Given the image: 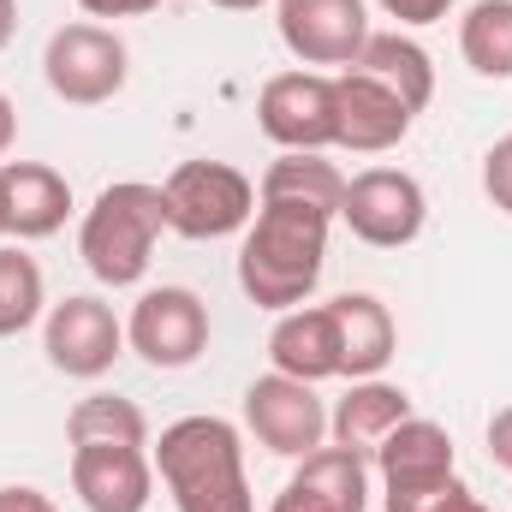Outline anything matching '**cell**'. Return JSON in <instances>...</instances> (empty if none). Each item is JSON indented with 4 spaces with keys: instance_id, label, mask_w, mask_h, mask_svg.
<instances>
[{
    "instance_id": "cell-1",
    "label": "cell",
    "mask_w": 512,
    "mask_h": 512,
    "mask_svg": "<svg viewBox=\"0 0 512 512\" xmlns=\"http://www.w3.org/2000/svg\"><path fill=\"white\" fill-rule=\"evenodd\" d=\"M328 227L334 215L304 203H256L245 245H239V286L262 310H298L328 268Z\"/></svg>"
},
{
    "instance_id": "cell-2",
    "label": "cell",
    "mask_w": 512,
    "mask_h": 512,
    "mask_svg": "<svg viewBox=\"0 0 512 512\" xmlns=\"http://www.w3.org/2000/svg\"><path fill=\"white\" fill-rule=\"evenodd\" d=\"M149 459L173 495V512H256L251 477H245V435L227 417L167 423Z\"/></svg>"
},
{
    "instance_id": "cell-3",
    "label": "cell",
    "mask_w": 512,
    "mask_h": 512,
    "mask_svg": "<svg viewBox=\"0 0 512 512\" xmlns=\"http://www.w3.org/2000/svg\"><path fill=\"white\" fill-rule=\"evenodd\" d=\"M167 233V197L149 179L108 185L78 227V256L102 286H137L155 262V239Z\"/></svg>"
},
{
    "instance_id": "cell-4",
    "label": "cell",
    "mask_w": 512,
    "mask_h": 512,
    "mask_svg": "<svg viewBox=\"0 0 512 512\" xmlns=\"http://www.w3.org/2000/svg\"><path fill=\"white\" fill-rule=\"evenodd\" d=\"M161 197H167V233L197 245L245 233L256 215V185L233 161H179L161 179Z\"/></svg>"
},
{
    "instance_id": "cell-5",
    "label": "cell",
    "mask_w": 512,
    "mask_h": 512,
    "mask_svg": "<svg viewBox=\"0 0 512 512\" xmlns=\"http://www.w3.org/2000/svg\"><path fill=\"white\" fill-rule=\"evenodd\" d=\"M42 78H48V90H54L60 102H72V108H102V102H114V96L126 90L131 54L108 24L78 18V24H60V30L48 36V48H42Z\"/></svg>"
},
{
    "instance_id": "cell-6",
    "label": "cell",
    "mask_w": 512,
    "mask_h": 512,
    "mask_svg": "<svg viewBox=\"0 0 512 512\" xmlns=\"http://www.w3.org/2000/svg\"><path fill=\"white\" fill-rule=\"evenodd\" d=\"M126 346L149 370H191L209 352V304L191 286H149L131 304Z\"/></svg>"
},
{
    "instance_id": "cell-7",
    "label": "cell",
    "mask_w": 512,
    "mask_h": 512,
    "mask_svg": "<svg viewBox=\"0 0 512 512\" xmlns=\"http://www.w3.org/2000/svg\"><path fill=\"white\" fill-rule=\"evenodd\" d=\"M42 352L60 376L72 382H96L114 370V358L126 352V322L114 316V304H102L96 292H72L60 304H48L42 316Z\"/></svg>"
},
{
    "instance_id": "cell-8",
    "label": "cell",
    "mask_w": 512,
    "mask_h": 512,
    "mask_svg": "<svg viewBox=\"0 0 512 512\" xmlns=\"http://www.w3.org/2000/svg\"><path fill=\"white\" fill-rule=\"evenodd\" d=\"M370 459H376V477H382L387 512H411L417 501H429L435 489H447L459 477L453 471V435L435 417H417V411L399 429H387Z\"/></svg>"
},
{
    "instance_id": "cell-9",
    "label": "cell",
    "mask_w": 512,
    "mask_h": 512,
    "mask_svg": "<svg viewBox=\"0 0 512 512\" xmlns=\"http://www.w3.org/2000/svg\"><path fill=\"white\" fill-rule=\"evenodd\" d=\"M340 221L352 227V239L376 251H405L429 221V197L405 167H364L358 179H346Z\"/></svg>"
},
{
    "instance_id": "cell-10",
    "label": "cell",
    "mask_w": 512,
    "mask_h": 512,
    "mask_svg": "<svg viewBox=\"0 0 512 512\" xmlns=\"http://www.w3.org/2000/svg\"><path fill=\"white\" fill-rule=\"evenodd\" d=\"M245 429L256 435V447H268L280 459H304L328 441V405L310 382L268 370L245 387Z\"/></svg>"
},
{
    "instance_id": "cell-11",
    "label": "cell",
    "mask_w": 512,
    "mask_h": 512,
    "mask_svg": "<svg viewBox=\"0 0 512 512\" xmlns=\"http://www.w3.org/2000/svg\"><path fill=\"white\" fill-rule=\"evenodd\" d=\"M274 24L292 60L304 66H352L370 42V6L364 0H274Z\"/></svg>"
},
{
    "instance_id": "cell-12",
    "label": "cell",
    "mask_w": 512,
    "mask_h": 512,
    "mask_svg": "<svg viewBox=\"0 0 512 512\" xmlns=\"http://www.w3.org/2000/svg\"><path fill=\"white\" fill-rule=\"evenodd\" d=\"M256 126L274 149H334V78L280 72L256 96Z\"/></svg>"
},
{
    "instance_id": "cell-13",
    "label": "cell",
    "mask_w": 512,
    "mask_h": 512,
    "mask_svg": "<svg viewBox=\"0 0 512 512\" xmlns=\"http://www.w3.org/2000/svg\"><path fill=\"white\" fill-rule=\"evenodd\" d=\"M411 126H417V114L387 90L382 78H370L358 66H346L334 78V143L340 149H352V155H387V149H399L411 137Z\"/></svg>"
},
{
    "instance_id": "cell-14",
    "label": "cell",
    "mask_w": 512,
    "mask_h": 512,
    "mask_svg": "<svg viewBox=\"0 0 512 512\" xmlns=\"http://www.w3.org/2000/svg\"><path fill=\"white\" fill-rule=\"evenodd\" d=\"M72 489L90 512H143L155 495V459H149V447L78 441L72 447Z\"/></svg>"
},
{
    "instance_id": "cell-15",
    "label": "cell",
    "mask_w": 512,
    "mask_h": 512,
    "mask_svg": "<svg viewBox=\"0 0 512 512\" xmlns=\"http://www.w3.org/2000/svg\"><path fill=\"white\" fill-rule=\"evenodd\" d=\"M370 507V459L352 447L322 441L316 453L298 459L286 489L274 495L268 512H364Z\"/></svg>"
},
{
    "instance_id": "cell-16",
    "label": "cell",
    "mask_w": 512,
    "mask_h": 512,
    "mask_svg": "<svg viewBox=\"0 0 512 512\" xmlns=\"http://www.w3.org/2000/svg\"><path fill=\"white\" fill-rule=\"evenodd\" d=\"M268 364L292 382H334L340 376V334H334V310L328 304H298L280 310L274 334H268Z\"/></svg>"
},
{
    "instance_id": "cell-17",
    "label": "cell",
    "mask_w": 512,
    "mask_h": 512,
    "mask_svg": "<svg viewBox=\"0 0 512 512\" xmlns=\"http://www.w3.org/2000/svg\"><path fill=\"white\" fill-rule=\"evenodd\" d=\"M328 310H334V334H340V376L346 382L382 376L393 364V346H399L393 310L376 292H340V298H328Z\"/></svg>"
},
{
    "instance_id": "cell-18",
    "label": "cell",
    "mask_w": 512,
    "mask_h": 512,
    "mask_svg": "<svg viewBox=\"0 0 512 512\" xmlns=\"http://www.w3.org/2000/svg\"><path fill=\"white\" fill-rule=\"evenodd\" d=\"M0 185H6V227H12V239H48V233L66 227L72 185L48 161H0Z\"/></svg>"
},
{
    "instance_id": "cell-19",
    "label": "cell",
    "mask_w": 512,
    "mask_h": 512,
    "mask_svg": "<svg viewBox=\"0 0 512 512\" xmlns=\"http://www.w3.org/2000/svg\"><path fill=\"white\" fill-rule=\"evenodd\" d=\"M411 417V393L399 382H382V376H370V382H352L346 387V399L328 411V435H334V447H352V453H376L382 447L387 429H399Z\"/></svg>"
},
{
    "instance_id": "cell-20",
    "label": "cell",
    "mask_w": 512,
    "mask_h": 512,
    "mask_svg": "<svg viewBox=\"0 0 512 512\" xmlns=\"http://www.w3.org/2000/svg\"><path fill=\"white\" fill-rule=\"evenodd\" d=\"M256 203H304V209H322V215H340L346 203V179L334 161H322V149H280L262 173V191Z\"/></svg>"
},
{
    "instance_id": "cell-21",
    "label": "cell",
    "mask_w": 512,
    "mask_h": 512,
    "mask_svg": "<svg viewBox=\"0 0 512 512\" xmlns=\"http://www.w3.org/2000/svg\"><path fill=\"white\" fill-rule=\"evenodd\" d=\"M352 66H358V72H370V78H382V84L405 102V108H411V114H423V108L435 102V60H429V48H423V42L399 36V30H370L364 54H358Z\"/></svg>"
},
{
    "instance_id": "cell-22",
    "label": "cell",
    "mask_w": 512,
    "mask_h": 512,
    "mask_svg": "<svg viewBox=\"0 0 512 512\" xmlns=\"http://www.w3.org/2000/svg\"><path fill=\"white\" fill-rule=\"evenodd\" d=\"M459 54L477 78H512V0H477L459 18Z\"/></svg>"
},
{
    "instance_id": "cell-23",
    "label": "cell",
    "mask_w": 512,
    "mask_h": 512,
    "mask_svg": "<svg viewBox=\"0 0 512 512\" xmlns=\"http://www.w3.org/2000/svg\"><path fill=\"white\" fill-rule=\"evenodd\" d=\"M42 316H48L42 262L24 256L18 245H0V340H18V334L36 328Z\"/></svg>"
},
{
    "instance_id": "cell-24",
    "label": "cell",
    "mask_w": 512,
    "mask_h": 512,
    "mask_svg": "<svg viewBox=\"0 0 512 512\" xmlns=\"http://www.w3.org/2000/svg\"><path fill=\"white\" fill-rule=\"evenodd\" d=\"M66 441H120V447H149V417L120 399V393H84L66 411Z\"/></svg>"
},
{
    "instance_id": "cell-25",
    "label": "cell",
    "mask_w": 512,
    "mask_h": 512,
    "mask_svg": "<svg viewBox=\"0 0 512 512\" xmlns=\"http://www.w3.org/2000/svg\"><path fill=\"white\" fill-rule=\"evenodd\" d=\"M483 191H489V203L501 215H512V131L483 155Z\"/></svg>"
},
{
    "instance_id": "cell-26",
    "label": "cell",
    "mask_w": 512,
    "mask_h": 512,
    "mask_svg": "<svg viewBox=\"0 0 512 512\" xmlns=\"http://www.w3.org/2000/svg\"><path fill=\"white\" fill-rule=\"evenodd\" d=\"M387 18H399L405 30H423V24H441L453 12V0H376Z\"/></svg>"
},
{
    "instance_id": "cell-27",
    "label": "cell",
    "mask_w": 512,
    "mask_h": 512,
    "mask_svg": "<svg viewBox=\"0 0 512 512\" xmlns=\"http://www.w3.org/2000/svg\"><path fill=\"white\" fill-rule=\"evenodd\" d=\"M411 512H489V507H483V501H477V495H471V489H465L459 477H453L447 489H435L429 501H417Z\"/></svg>"
},
{
    "instance_id": "cell-28",
    "label": "cell",
    "mask_w": 512,
    "mask_h": 512,
    "mask_svg": "<svg viewBox=\"0 0 512 512\" xmlns=\"http://www.w3.org/2000/svg\"><path fill=\"white\" fill-rule=\"evenodd\" d=\"M161 0H78V12L84 18H143V12H155Z\"/></svg>"
},
{
    "instance_id": "cell-29",
    "label": "cell",
    "mask_w": 512,
    "mask_h": 512,
    "mask_svg": "<svg viewBox=\"0 0 512 512\" xmlns=\"http://www.w3.org/2000/svg\"><path fill=\"white\" fill-rule=\"evenodd\" d=\"M0 512H60L42 489H30V483H6L0 489Z\"/></svg>"
},
{
    "instance_id": "cell-30",
    "label": "cell",
    "mask_w": 512,
    "mask_h": 512,
    "mask_svg": "<svg viewBox=\"0 0 512 512\" xmlns=\"http://www.w3.org/2000/svg\"><path fill=\"white\" fill-rule=\"evenodd\" d=\"M489 459L512 471V405H501L495 417H489Z\"/></svg>"
},
{
    "instance_id": "cell-31",
    "label": "cell",
    "mask_w": 512,
    "mask_h": 512,
    "mask_svg": "<svg viewBox=\"0 0 512 512\" xmlns=\"http://www.w3.org/2000/svg\"><path fill=\"white\" fill-rule=\"evenodd\" d=\"M12 143H18V108H12V96L0 90V155H12Z\"/></svg>"
},
{
    "instance_id": "cell-32",
    "label": "cell",
    "mask_w": 512,
    "mask_h": 512,
    "mask_svg": "<svg viewBox=\"0 0 512 512\" xmlns=\"http://www.w3.org/2000/svg\"><path fill=\"white\" fill-rule=\"evenodd\" d=\"M12 30H18V0H0V48L12 42Z\"/></svg>"
},
{
    "instance_id": "cell-33",
    "label": "cell",
    "mask_w": 512,
    "mask_h": 512,
    "mask_svg": "<svg viewBox=\"0 0 512 512\" xmlns=\"http://www.w3.org/2000/svg\"><path fill=\"white\" fill-rule=\"evenodd\" d=\"M209 6H221V12H256V6H268V0H209Z\"/></svg>"
},
{
    "instance_id": "cell-34",
    "label": "cell",
    "mask_w": 512,
    "mask_h": 512,
    "mask_svg": "<svg viewBox=\"0 0 512 512\" xmlns=\"http://www.w3.org/2000/svg\"><path fill=\"white\" fill-rule=\"evenodd\" d=\"M12 227H6V185H0V239H6Z\"/></svg>"
}]
</instances>
